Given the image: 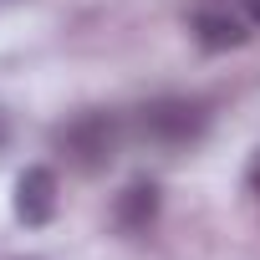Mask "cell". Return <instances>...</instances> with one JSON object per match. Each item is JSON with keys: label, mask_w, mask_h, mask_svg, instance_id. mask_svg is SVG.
I'll list each match as a JSON object with an SVG mask.
<instances>
[{"label": "cell", "mask_w": 260, "mask_h": 260, "mask_svg": "<svg viewBox=\"0 0 260 260\" xmlns=\"http://www.w3.org/2000/svg\"><path fill=\"white\" fill-rule=\"evenodd\" d=\"M51 143H56V153L77 174H102L117 158V148H122V117L117 112H102V107L77 112L72 122H61L51 133Z\"/></svg>", "instance_id": "6da1fadb"}, {"label": "cell", "mask_w": 260, "mask_h": 260, "mask_svg": "<svg viewBox=\"0 0 260 260\" xmlns=\"http://www.w3.org/2000/svg\"><path fill=\"white\" fill-rule=\"evenodd\" d=\"M133 127L153 148H189V143H199L209 133V112L194 97H153V102L138 107Z\"/></svg>", "instance_id": "7a4b0ae2"}, {"label": "cell", "mask_w": 260, "mask_h": 260, "mask_svg": "<svg viewBox=\"0 0 260 260\" xmlns=\"http://www.w3.org/2000/svg\"><path fill=\"white\" fill-rule=\"evenodd\" d=\"M194 41L204 51H235L250 41V21H245V11H230V6H199L194 11Z\"/></svg>", "instance_id": "3957f363"}, {"label": "cell", "mask_w": 260, "mask_h": 260, "mask_svg": "<svg viewBox=\"0 0 260 260\" xmlns=\"http://www.w3.org/2000/svg\"><path fill=\"white\" fill-rule=\"evenodd\" d=\"M16 214L26 219V224H46L51 214H56V174L51 169H26L21 179H16Z\"/></svg>", "instance_id": "277c9868"}, {"label": "cell", "mask_w": 260, "mask_h": 260, "mask_svg": "<svg viewBox=\"0 0 260 260\" xmlns=\"http://www.w3.org/2000/svg\"><path fill=\"white\" fill-rule=\"evenodd\" d=\"M158 204H164L158 184H153V179H138V184H127V189L117 194L112 214H117V224H122L127 235H143V230L158 219Z\"/></svg>", "instance_id": "5b68a950"}, {"label": "cell", "mask_w": 260, "mask_h": 260, "mask_svg": "<svg viewBox=\"0 0 260 260\" xmlns=\"http://www.w3.org/2000/svg\"><path fill=\"white\" fill-rule=\"evenodd\" d=\"M240 11H245V21H250V31H260V0H240Z\"/></svg>", "instance_id": "8992f818"}, {"label": "cell", "mask_w": 260, "mask_h": 260, "mask_svg": "<svg viewBox=\"0 0 260 260\" xmlns=\"http://www.w3.org/2000/svg\"><path fill=\"white\" fill-rule=\"evenodd\" d=\"M250 189L260 194V153H255V164H250Z\"/></svg>", "instance_id": "52a82bcc"}]
</instances>
